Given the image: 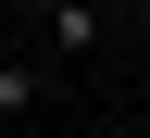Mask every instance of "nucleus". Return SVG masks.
I'll list each match as a JSON object with an SVG mask.
<instances>
[{"instance_id": "f257e3e1", "label": "nucleus", "mask_w": 150, "mask_h": 138, "mask_svg": "<svg viewBox=\"0 0 150 138\" xmlns=\"http://www.w3.org/2000/svg\"><path fill=\"white\" fill-rule=\"evenodd\" d=\"M38 25H50V50H88V38H100V13H88V0H38Z\"/></svg>"}, {"instance_id": "f03ea898", "label": "nucleus", "mask_w": 150, "mask_h": 138, "mask_svg": "<svg viewBox=\"0 0 150 138\" xmlns=\"http://www.w3.org/2000/svg\"><path fill=\"white\" fill-rule=\"evenodd\" d=\"M38 88H50V63H0V113H25Z\"/></svg>"}, {"instance_id": "7ed1b4c3", "label": "nucleus", "mask_w": 150, "mask_h": 138, "mask_svg": "<svg viewBox=\"0 0 150 138\" xmlns=\"http://www.w3.org/2000/svg\"><path fill=\"white\" fill-rule=\"evenodd\" d=\"M138 25H150V0H138Z\"/></svg>"}]
</instances>
